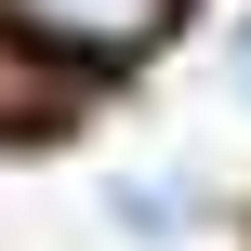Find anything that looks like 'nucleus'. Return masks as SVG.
<instances>
[{"mask_svg": "<svg viewBox=\"0 0 251 251\" xmlns=\"http://www.w3.org/2000/svg\"><path fill=\"white\" fill-rule=\"evenodd\" d=\"M40 53H132V40H159L172 26V0H0Z\"/></svg>", "mask_w": 251, "mask_h": 251, "instance_id": "obj_1", "label": "nucleus"}, {"mask_svg": "<svg viewBox=\"0 0 251 251\" xmlns=\"http://www.w3.org/2000/svg\"><path fill=\"white\" fill-rule=\"evenodd\" d=\"M53 106H66V93L40 79V40H26V26H0V132H40Z\"/></svg>", "mask_w": 251, "mask_h": 251, "instance_id": "obj_2", "label": "nucleus"}, {"mask_svg": "<svg viewBox=\"0 0 251 251\" xmlns=\"http://www.w3.org/2000/svg\"><path fill=\"white\" fill-rule=\"evenodd\" d=\"M225 93L251 106V13H238V40H225Z\"/></svg>", "mask_w": 251, "mask_h": 251, "instance_id": "obj_3", "label": "nucleus"}]
</instances>
